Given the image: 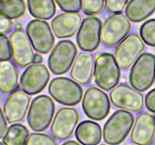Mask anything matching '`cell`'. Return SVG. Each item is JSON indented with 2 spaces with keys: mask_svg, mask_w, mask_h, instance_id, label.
Returning a JSON list of instances; mask_svg holds the SVG:
<instances>
[{
  "mask_svg": "<svg viewBox=\"0 0 155 145\" xmlns=\"http://www.w3.org/2000/svg\"><path fill=\"white\" fill-rule=\"evenodd\" d=\"M121 72L114 56L108 52H101L97 55L95 61L94 79L98 88L110 91L120 82Z\"/></svg>",
  "mask_w": 155,
  "mask_h": 145,
  "instance_id": "1",
  "label": "cell"
},
{
  "mask_svg": "<svg viewBox=\"0 0 155 145\" xmlns=\"http://www.w3.org/2000/svg\"><path fill=\"white\" fill-rule=\"evenodd\" d=\"M131 112L124 110L115 111L103 127V140L108 145H119L127 137L134 123Z\"/></svg>",
  "mask_w": 155,
  "mask_h": 145,
  "instance_id": "2",
  "label": "cell"
},
{
  "mask_svg": "<svg viewBox=\"0 0 155 145\" xmlns=\"http://www.w3.org/2000/svg\"><path fill=\"white\" fill-rule=\"evenodd\" d=\"M55 106L51 97L45 95L36 96L30 103L27 112L29 126L36 132H41L49 127L54 117Z\"/></svg>",
  "mask_w": 155,
  "mask_h": 145,
  "instance_id": "3",
  "label": "cell"
},
{
  "mask_svg": "<svg viewBox=\"0 0 155 145\" xmlns=\"http://www.w3.org/2000/svg\"><path fill=\"white\" fill-rule=\"evenodd\" d=\"M129 80L132 87L139 92H145L155 81V55L142 53L131 66Z\"/></svg>",
  "mask_w": 155,
  "mask_h": 145,
  "instance_id": "4",
  "label": "cell"
},
{
  "mask_svg": "<svg viewBox=\"0 0 155 145\" xmlns=\"http://www.w3.org/2000/svg\"><path fill=\"white\" fill-rule=\"evenodd\" d=\"M48 91L54 101L69 107L78 104L83 97L81 85L68 77L59 76L53 79L48 85Z\"/></svg>",
  "mask_w": 155,
  "mask_h": 145,
  "instance_id": "5",
  "label": "cell"
},
{
  "mask_svg": "<svg viewBox=\"0 0 155 145\" xmlns=\"http://www.w3.org/2000/svg\"><path fill=\"white\" fill-rule=\"evenodd\" d=\"M131 29V22L126 15L114 14L101 25V42L107 48L117 46L128 36Z\"/></svg>",
  "mask_w": 155,
  "mask_h": 145,
  "instance_id": "6",
  "label": "cell"
},
{
  "mask_svg": "<svg viewBox=\"0 0 155 145\" xmlns=\"http://www.w3.org/2000/svg\"><path fill=\"white\" fill-rule=\"evenodd\" d=\"M82 107L87 117L92 120L101 121L110 113V98L104 90L92 86L85 92L82 99Z\"/></svg>",
  "mask_w": 155,
  "mask_h": 145,
  "instance_id": "7",
  "label": "cell"
},
{
  "mask_svg": "<svg viewBox=\"0 0 155 145\" xmlns=\"http://www.w3.org/2000/svg\"><path fill=\"white\" fill-rule=\"evenodd\" d=\"M77 55V46L72 41H60L54 45L48 57V66L50 71L56 76L66 73L72 66Z\"/></svg>",
  "mask_w": 155,
  "mask_h": 145,
  "instance_id": "8",
  "label": "cell"
},
{
  "mask_svg": "<svg viewBox=\"0 0 155 145\" xmlns=\"http://www.w3.org/2000/svg\"><path fill=\"white\" fill-rule=\"evenodd\" d=\"M110 102L117 108L131 113H139L144 109V95L132 86L120 83L110 90Z\"/></svg>",
  "mask_w": 155,
  "mask_h": 145,
  "instance_id": "9",
  "label": "cell"
},
{
  "mask_svg": "<svg viewBox=\"0 0 155 145\" xmlns=\"http://www.w3.org/2000/svg\"><path fill=\"white\" fill-rule=\"evenodd\" d=\"M145 42L137 33H130L117 45L114 58L120 69L131 67L145 51Z\"/></svg>",
  "mask_w": 155,
  "mask_h": 145,
  "instance_id": "10",
  "label": "cell"
},
{
  "mask_svg": "<svg viewBox=\"0 0 155 145\" xmlns=\"http://www.w3.org/2000/svg\"><path fill=\"white\" fill-rule=\"evenodd\" d=\"M25 31L33 49L37 53L46 54L54 48V34L50 25L45 21L32 20L27 24Z\"/></svg>",
  "mask_w": 155,
  "mask_h": 145,
  "instance_id": "11",
  "label": "cell"
},
{
  "mask_svg": "<svg viewBox=\"0 0 155 145\" xmlns=\"http://www.w3.org/2000/svg\"><path fill=\"white\" fill-rule=\"evenodd\" d=\"M50 72L42 63H31L27 66L20 78L19 89L29 95L40 93L48 85Z\"/></svg>",
  "mask_w": 155,
  "mask_h": 145,
  "instance_id": "12",
  "label": "cell"
},
{
  "mask_svg": "<svg viewBox=\"0 0 155 145\" xmlns=\"http://www.w3.org/2000/svg\"><path fill=\"white\" fill-rule=\"evenodd\" d=\"M101 21L95 16H88L82 22L77 33V43L83 51L92 52L101 43Z\"/></svg>",
  "mask_w": 155,
  "mask_h": 145,
  "instance_id": "13",
  "label": "cell"
},
{
  "mask_svg": "<svg viewBox=\"0 0 155 145\" xmlns=\"http://www.w3.org/2000/svg\"><path fill=\"white\" fill-rule=\"evenodd\" d=\"M8 38L12 47V59L15 64L24 68L33 63L34 49L25 30H14Z\"/></svg>",
  "mask_w": 155,
  "mask_h": 145,
  "instance_id": "14",
  "label": "cell"
},
{
  "mask_svg": "<svg viewBox=\"0 0 155 145\" xmlns=\"http://www.w3.org/2000/svg\"><path fill=\"white\" fill-rule=\"evenodd\" d=\"M80 119L77 109L65 107L61 108L54 116L51 124V132L60 140L68 139L74 134Z\"/></svg>",
  "mask_w": 155,
  "mask_h": 145,
  "instance_id": "15",
  "label": "cell"
},
{
  "mask_svg": "<svg viewBox=\"0 0 155 145\" xmlns=\"http://www.w3.org/2000/svg\"><path fill=\"white\" fill-rule=\"evenodd\" d=\"M30 104V97L21 89L9 95L3 106V113L8 122L18 123L27 115Z\"/></svg>",
  "mask_w": 155,
  "mask_h": 145,
  "instance_id": "16",
  "label": "cell"
},
{
  "mask_svg": "<svg viewBox=\"0 0 155 145\" xmlns=\"http://www.w3.org/2000/svg\"><path fill=\"white\" fill-rule=\"evenodd\" d=\"M155 136V115L142 112L134 121L130 134L131 140L136 145H149Z\"/></svg>",
  "mask_w": 155,
  "mask_h": 145,
  "instance_id": "17",
  "label": "cell"
},
{
  "mask_svg": "<svg viewBox=\"0 0 155 145\" xmlns=\"http://www.w3.org/2000/svg\"><path fill=\"white\" fill-rule=\"evenodd\" d=\"M83 22L82 16L76 12H64L53 18L51 28L58 39H67L75 36Z\"/></svg>",
  "mask_w": 155,
  "mask_h": 145,
  "instance_id": "18",
  "label": "cell"
},
{
  "mask_svg": "<svg viewBox=\"0 0 155 145\" xmlns=\"http://www.w3.org/2000/svg\"><path fill=\"white\" fill-rule=\"evenodd\" d=\"M95 61V57L91 52L79 53L71 68V79L83 85L90 83L94 76Z\"/></svg>",
  "mask_w": 155,
  "mask_h": 145,
  "instance_id": "19",
  "label": "cell"
},
{
  "mask_svg": "<svg viewBox=\"0 0 155 145\" xmlns=\"http://www.w3.org/2000/svg\"><path fill=\"white\" fill-rule=\"evenodd\" d=\"M19 71L12 60L0 61V92L10 95L19 89Z\"/></svg>",
  "mask_w": 155,
  "mask_h": 145,
  "instance_id": "20",
  "label": "cell"
},
{
  "mask_svg": "<svg viewBox=\"0 0 155 145\" xmlns=\"http://www.w3.org/2000/svg\"><path fill=\"white\" fill-rule=\"evenodd\" d=\"M77 140L82 145H98L102 139L101 125L92 120L80 122L75 130Z\"/></svg>",
  "mask_w": 155,
  "mask_h": 145,
  "instance_id": "21",
  "label": "cell"
},
{
  "mask_svg": "<svg viewBox=\"0 0 155 145\" xmlns=\"http://www.w3.org/2000/svg\"><path fill=\"white\" fill-rule=\"evenodd\" d=\"M155 12V0H130L125 8L126 16L133 23H140Z\"/></svg>",
  "mask_w": 155,
  "mask_h": 145,
  "instance_id": "22",
  "label": "cell"
},
{
  "mask_svg": "<svg viewBox=\"0 0 155 145\" xmlns=\"http://www.w3.org/2000/svg\"><path fill=\"white\" fill-rule=\"evenodd\" d=\"M29 12L33 18L39 20H50L56 13L54 0H27Z\"/></svg>",
  "mask_w": 155,
  "mask_h": 145,
  "instance_id": "23",
  "label": "cell"
},
{
  "mask_svg": "<svg viewBox=\"0 0 155 145\" xmlns=\"http://www.w3.org/2000/svg\"><path fill=\"white\" fill-rule=\"evenodd\" d=\"M29 130L21 123H13L8 127L2 137L5 145H26L29 136Z\"/></svg>",
  "mask_w": 155,
  "mask_h": 145,
  "instance_id": "24",
  "label": "cell"
},
{
  "mask_svg": "<svg viewBox=\"0 0 155 145\" xmlns=\"http://www.w3.org/2000/svg\"><path fill=\"white\" fill-rule=\"evenodd\" d=\"M26 9L24 0H0V15L11 20L21 18L25 14Z\"/></svg>",
  "mask_w": 155,
  "mask_h": 145,
  "instance_id": "25",
  "label": "cell"
},
{
  "mask_svg": "<svg viewBox=\"0 0 155 145\" xmlns=\"http://www.w3.org/2000/svg\"><path fill=\"white\" fill-rule=\"evenodd\" d=\"M139 33L145 44L155 48V19L145 21L140 27Z\"/></svg>",
  "mask_w": 155,
  "mask_h": 145,
  "instance_id": "26",
  "label": "cell"
},
{
  "mask_svg": "<svg viewBox=\"0 0 155 145\" xmlns=\"http://www.w3.org/2000/svg\"><path fill=\"white\" fill-rule=\"evenodd\" d=\"M105 0H81V10L87 16H93L104 10Z\"/></svg>",
  "mask_w": 155,
  "mask_h": 145,
  "instance_id": "27",
  "label": "cell"
},
{
  "mask_svg": "<svg viewBox=\"0 0 155 145\" xmlns=\"http://www.w3.org/2000/svg\"><path fill=\"white\" fill-rule=\"evenodd\" d=\"M26 145H58L55 139L45 133H30L27 137Z\"/></svg>",
  "mask_w": 155,
  "mask_h": 145,
  "instance_id": "28",
  "label": "cell"
},
{
  "mask_svg": "<svg viewBox=\"0 0 155 145\" xmlns=\"http://www.w3.org/2000/svg\"><path fill=\"white\" fill-rule=\"evenodd\" d=\"M61 9L64 12H76L81 11V0H54Z\"/></svg>",
  "mask_w": 155,
  "mask_h": 145,
  "instance_id": "29",
  "label": "cell"
},
{
  "mask_svg": "<svg viewBox=\"0 0 155 145\" xmlns=\"http://www.w3.org/2000/svg\"><path fill=\"white\" fill-rule=\"evenodd\" d=\"M12 47L9 38L6 36H0V61L12 60Z\"/></svg>",
  "mask_w": 155,
  "mask_h": 145,
  "instance_id": "30",
  "label": "cell"
},
{
  "mask_svg": "<svg viewBox=\"0 0 155 145\" xmlns=\"http://www.w3.org/2000/svg\"><path fill=\"white\" fill-rule=\"evenodd\" d=\"M128 2L129 0H105V7L110 13L121 14Z\"/></svg>",
  "mask_w": 155,
  "mask_h": 145,
  "instance_id": "31",
  "label": "cell"
},
{
  "mask_svg": "<svg viewBox=\"0 0 155 145\" xmlns=\"http://www.w3.org/2000/svg\"><path fill=\"white\" fill-rule=\"evenodd\" d=\"M14 24L12 20L0 15V36H7L12 30Z\"/></svg>",
  "mask_w": 155,
  "mask_h": 145,
  "instance_id": "32",
  "label": "cell"
},
{
  "mask_svg": "<svg viewBox=\"0 0 155 145\" xmlns=\"http://www.w3.org/2000/svg\"><path fill=\"white\" fill-rule=\"evenodd\" d=\"M145 104L148 111L155 113V88L149 91L145 95Z\"/></svg>",
  "mask_w": 155,
  "mask_h": 145,
  "instance_id": "33",
  "label": "cell"
},
{
  "mask_svg": "<svg viewBox=\"0 0 155 145\" xmlns=\"http://www.w3.org/2000/svg\"><path fill=\"white\" fill-rule=\"evenodd\" d=\"M8 129V121L5 116L3 110L0 107V139L2 138Z\"/></svg>",
  "mask_w": 155,
  "mask_h": 145,
  "instance_id": "34",
  "label": "cell"
},
{
  "mask_svg": "<svg viewBox=\"0 0 155 145\" xmlns=\"http://www.w3.org/2000/svg\"><path fill=\"white\" fill-rule=\"evenodd\" d=\"M42 60H43V58H42L41 54L37 53V54H35L34 57H33V63H41L42 62Z\"/></svg>",
  "mask_w": 155,
  "mask_h": 145,
  "instance_id": "35",
  "label": "cell"
},
{
  "mask_svg": "<svg viewBox=\"0 0 155 145\" xmlns=\"http://www.w3.org/2000/svg\"><path fill=\"white\" fill-rule=\"evenodd\" d=\"M61 145H80V144L78 143V142L76 141V140H67L66 142L63 143Z\"/></svg>",
  "mask_w": 155,
  "mask_h": 145,
  "instance_id": "36",
  "label": "cell"
},
{
  "mask_svg": "<svg viewBox=\"0 0 155 145\" xmlns=\"http://www.w3.org/2000/svg\"><path fill=\"white\" fill-rule=\"evenodd\" d=\"M22 29V26L21 24H17L15 25V30H21Z\"/></svg>",
  "mask_w": 155,
  "mask_h": 145,
  "instance_id": "37",
  "label": "cell"
},
{
  "mask_svg": "<svg viewBox=\"0 0 155 145\" xmlns=\"http://www.w3.org/2000/svg\"><path fill=\"white\" fill-rule=\"evenodd\" d=\"M0 145H5V144L3 143H2V142H0Z\"/></svg>",
  "mask_w": 155,
  "mask_h": 145,
  "instance_id": "38",
  "label": "cell"
},
{
  "mask_svg": "<svg viewBox=\"0 0 155 145\" xmlns=\"http://www.w3.org/2000/svg\"><path fill=\"white\" fill-rule=\"evenodd\" d=\"M101 145H107V144H101ZM107 145H108V144H107Z\"/></svg>",
  "mask_w": 155,
  "mask_h": 145,
  "instance_id": "39",
  "label": "cell"
}]
</instances>
